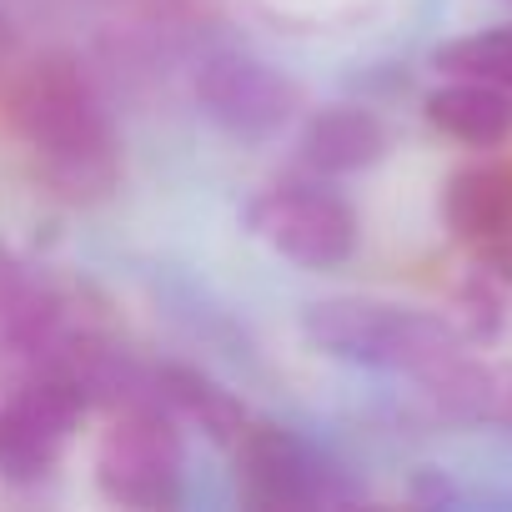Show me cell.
<instances>
[{"label": "cell", "instance_id": "15", "mask_svg": "<svg viewBox=\"0 0 512 512\" xmlns=\"http://www.w3.org/2000/svg\"><path fill=\"white\" fill-rule=\"evenodd\" d=\"M412 497H417V502H432V507L452 502L447 472H442V467H417V472H412Z\"/></svg>", "mask_w": 512, "mask_h": 512}, {"label": "cell", "instance_id": "9", "mask_svg": "<svg viewBox=\"0 0 512 512\" xmlns=\"http://www.w3.org/2000/svg\"><path fill=\"white\" fill-rule=\"evenodd\" d=\"M417 397L437 422L487 427L512 437V362L477 357L472 347L417 377Z\"/></svg>", "mask_w": 512, "mask_h": 512}, {"label": "cell", "instance_id": "10", "mask_svg": "<svg viewBox=\"0 0 512 512\" xmlns=\"http://www.w3.org/2000/svg\"><path fill=\"white\" fill-rule=\"evenodd\" d=\"M437 216L442 231L472 251L512 236V161L497 151H477L472 161L452 166L437 191Z\"/></svg>", "mask_w": 512, "mask_h": 512}, {"label": "cell", "instance_id": "3", "mask_svg": "<svg viewBox=\"0 0 512 512\" xmlns=\"http://www.w3.org/2000/svg\"><path fill=\"white\" fill-rule=\"evenodd\" d=\"M241 221L272 256L292 262L297 272H317V277L342 272L362 246V216L352 196L337 191V181L312 176V171L262 186L246 201Z\"/></svg>", "mask_w": 512, "mask_h": 512}, {"label": "cell", "instance_id": "16", "mask_svg": "<svg viewBox=\"0 0 512 512\" xmlns=\"http://www.w3.org/2000/svg\"><path fill=\"white\" fill-rule=\"evenodd\" d=\"M26 277H21V267H16V256L0 246V307H6L11 297H16V287H21Z\"/></svg>", "mask_w": 512, "mask_h": 512}, {"label": "cell", "instance_id": "7", "mask_svg": "<svg viewBox=\"0 0 512 512\" xmlns=\"http://www.w3.org/2000/svg\"><path fill=\"white\" fill-rule=\"evenodd\" d=\"M91 417V397L76 377L36 367L0 397V487L31 492L51 482Z\"/></svg>", "mask_w": 512, "mask_h": 512}, {"label": "cell", "instance_id": "4", "mask_svg": "<svg viewBox=\"0 0 512 512\" xmlns=\"http://www.w3.org/2000/svg\"><path fill=\"white\" fill-rule=\"evenodd\" d=\"M226 452L236 467V487L251 507L302 512V507H342L362 497L352 472L317 437L277 417H251Z\"/></svg>", "mask_w": 512, "mask_h": 512}, {"label": "cell", "instance_id": "8", "mask_svg": "<svg viewBox=\"0 0 512 512\" xmlns=\"http://www.w3.org/2000/svg\"><path fill=\"white\" fill-rule=\"evenodd\" d=\"M387 151H392V126L367 101H327L317 111H302L297 121V156L312 176L327 181L367 176L387 161Z\"/></svg>", "mask_w": 512, "mask_h": 512}, {"label": "cell", "instance_id": "11", "mask_svg": "<svg viewBox=\"0 0 512 512\" xmlns=\"http://www.w3.org/2000/svg\"><path fill=\"white\" fill-rule=\"evenodd\" d=\"M151 397L186 427V432H201L211 447H231L241 437V427L251 422L246 402L201 362H186V357H161L151 362Z\"/></svg>", "mask_w": 512, "mask_h": 512}, {"label": "cell", "instance_id": "17", "mask_svg": "<svg viewBox=\"0 0 512 512\" xmlns=\"http://www.w3.org/2000/svg\"><path fill=\"white\" fill-rule=\"evenodd\" d=\"M507 6H512V0H507Z\"/></svg>", "mask_w": 512, "mask_h": 512}, {"label": "cell", "instance_id": "12", "mask_svg": "<svg viewBox=\"0 0 512 512\" xmlns=\"http://www.w3.org/2000/svg\"><path fill=\"white\" fill-rule=\"evenodd\" d=\"M422 121L462 151H507L512 91L472 76H437V86L422 91Z\"/></svg>", "mask_w": 512, "mask_h": 512}, {"label": "cell", "instance_id": "2", "mask_svg": "<svg viewBox=\"0 0 512 512\" xmlns=\"http://www.w3.org/2000/svg\"><path fill=\"white\" fill-rule=\"evenodd\" d=\"M302 342L342 367L362 372H392V377H422L437 362L467 352L472 342L457 332L452 312L392 302V297H362L337 292L302 307Z\"/></svg>", "mask_w": 512, "mask_h": 512}, {"label": "cell", "instance_id": "14", "mask_svg": "<svg viewBox=\"0 0 512 512\" xmlns=\"http://www.w3.org/2000/svg\"><path fill=\"white\" fill-rule=\"evenodd\" d=\"M507 287L512 282H502L492 267H472L467 272V282L457 287V312H452V322H457V332L472 342V347H492L497 337H502V327H507Z\"/></svg>", "mask_w": 512, "mask_h": 512}, {"label": "cell", "instance_id": "1", "mask_svg": "<svg viewBox=\"0 0 512 512\" xmlns=\"http://www.w3.org/2000/svg\"><path fill=\"white\" fill-rule=\"evenodd\" d=\"M6 116L51 201L81 211L121 191V131L81 56L46 51L26 71H16Z\"/></svg>", "mask_w": 512, "mask_h": 512}, {"label": "cell", "instance_id": "13", "mask_svg": "<svg viewBox=\"0 0 512 512\" xmlns=\"http://www.w3.org/2000/svg\"><path fill=\"white\" fill-rule=\"evenodd\" d=\"M432 71L437 76H472V81H492V86L512 91V21L477 26V31L442 41L432 51Z\"/></svg>", "mask_w": 512, "mask_h": 512}, {"label": "cell", "instance_id": "6", "mask_svg": "<svg viewBox=\"0 0 512 512\" xmlns=\"http://www.w3.org/2000/svg\"><path fill=\"white\" fill-rule=\"evenodd\" d=\"M196 111L231 141L262 146L302 121V86L246 46H211L191 66Z\"/></svg>", "mask_w": 512, "mask_h": 512}, {"label": "cell", "instance_id": "5", "mask_svg": "<svg viewBox=\"0 0 512 512\" xmlns=\"http://www.w3.org/2000/svg\"><path fill=\"white\" fill-rule=\"evenodd\" d=\"M91 477L96 492L116 507H176L186 492V427L156 397L111 407L106 432L91 452Z\"/></svg>", "mask_w": 512, "mask_h": 512}]
</instances>
